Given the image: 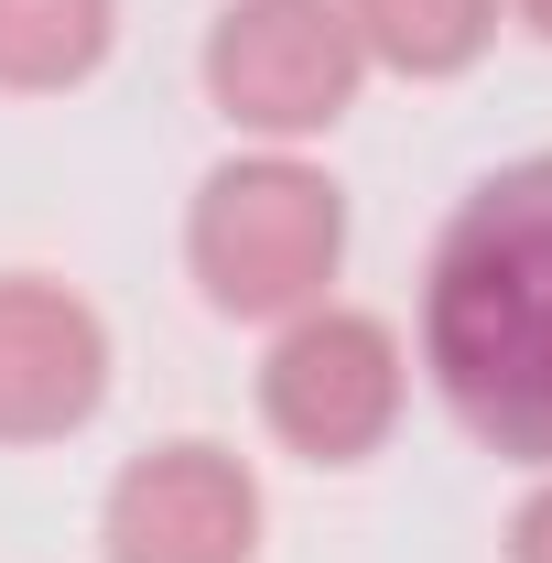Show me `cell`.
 Instances as JSON below:
<instances>
[{"mask_svg":"<svg viewBox=\"0 0 552 563\" xmlns=\"http://www.w3.org/2000/svg\"><path fill=\"white\" fill-rule=\"evenodd\" d=\"M109 314L55 272H0V444H66L109 401Z\"/></svg>","mask_w":552,"mask_h":563,"instance_id":"6","label":"cell"},{"mask_svg":"<svg viewBox=\"0 0 552 563\" xmlns=\"http://www.w3.org/2000/svg\"><path fill=\"white\" fill-rule=\"evenodd\" d=\"M272 498L261 466L217 433H163L98 498V563H261Z\"/></svg>","mask_w":552,"mask_h":563,"instance_id":"5","label":"cell"},{"mask_svg":"<svg viewBox=\"0 0 552 563\" xmlns=\"http://www.w3.org/2000/svg\"><path fill=\"white\" fill-rule=\"evenodd\" d=\"M196 87L239 141L261 152H314L357 109L368 55L336 0H228L196 44Z\"/></svg>","mask_w":552,"mask_h":563,"instance_id":"4","label":"cell"},{"mask_svg":"<svg viewBox=\"0 0 552 563\" xmlns=\"http://www.w3.org/2000/svg\"><path fill=\"white\" fill-rule=\"evenodd\" d=\"M336 11L368 55V76H412V87L466 76L509 22V0H336Z\"/></svg>","mask_w":552,"mask_h":563,"instance_id":"7","label":"cell"},{"mask_svg":"<svg viewBox=\"0 0 552 563\" xmlns=\"http://www.w3.org/2000/svg\"><path fill=\"white\" fill-rule=\"evenodd\" d=\"M120 55V0H0V98H66Z\"/></svg>","mask_w":552,"mask_h":563,"instance_id":"8","label":"cell"},{"mask_svg":"<svg viewBox=\"0 0 552 563\" xmlns=\"http://www.w3.org/2000/svg\"><path fill=\"white\" fill-rule=\"evenodd\" d=\"M185 272L228 325H281L346 272V185L314 152H228L185 207Z\"/></svg>","mask_w":552,"mask_h":563,"instance_id":"2","label":"cell"},{"mask_svg":"<svg viewBox=\"0 0 552 563\" xmlns=\"http://www.w3.org/2000/svg\"><path fill=\"white\" fill-rule=\"evenodd\" d=\"M509 22H520L531 44H552V0H509Z\"/></svg>","mask_w":552,"mask_h":563,"instance_id":"10","label":"cell"},{"mask_svg":"<svg viewBox=\"0 0 552 563\" xmlns=\"http://www.w3.org/2000/svg\"><path fill=\"white\" fill-rule=\"evenodd\" d=\"M498 553L509 563H552V466L520 488V509H509V531H498Z\"/></svg>","mask_w":552,"mask_h":563,"instance_id":"9","label":"cell"},{"mask_svg":"<svg viewBox=\"0 0 552 563\" xmlns=\"http://www.w3.org/2000/svg\"><path fill=\"white\" fill-rule=\"evenodd\" d=\"M412 401V347L368 303H303L261 347V433L303 466H368Z\"/></svg>","mask_w":552,"mask_h":563,"instance_id":"3","label":"cell"},{"mask_svg":"<svg viewBox=\"0 0 552 563\" xmlns=\"http://www.w3.org/2000/svg\"><path fill=\"white\" fill-rule=\"evenodd\" d=\"M412 357L498 466H552V152L477 174L422 261Z\"/></svg>","mask_w":552,"mask_h":563,"instance_id":"1","label":"cell"}]
</instances>
